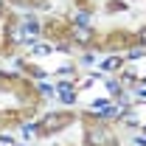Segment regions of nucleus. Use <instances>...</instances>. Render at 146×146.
I'll use <instances>...</instances> for the list:
<instances>
[{
  "label": "nucleus",
  "instance_id": "obj_2",
  "mask_svg": "<svg viewBox=\"0 0 146 146\" xmlns=\"http://www.w3.org/2000/svg\"><path fill=\"white\" fill-rule=\"evenodd\" d=\"M76 39H79V42H87V39H90V31H87L84 25H82V28H76Z\"/></svg>",
  "mask_w": 146,
  "mask_h": 146
},
{
  "label": "nucleus",
  "instance_id": "obj_1",
  "mask_svg": "<svg viewBox=\"0 0 146 146\" xmlns=\"http://www.w3.org/2000/svg\"><path fill=\"white\" fill-rule=\"evenodd\" d=\"M59 93H62V98H65V101H73V87H70V84H62Z\"/></svg>",
  "mask_w": 146,
  "mask_h": 146
},
{
  "label": "nucleus",
  "instance_id": "obj_3",
  "mask_svg": "<svg viewBox=\"0 0 146 146\" xmlns=\"http://www.w3.org/2000/svg\"><path fill=\"white\" fill-rule=\"evenodd\" d=\"M141 39H143V42H146V31H143V34H141Z\"/></svg>",
  "mask_w": 146,
  "mask_h": 146
}]
</instances>
